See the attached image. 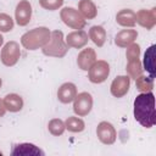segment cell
<instances>
[{
    "label": "cell",
    "mask_w": 156,
    "mask_h": 156,
    "mask_svg": "<svg viewBox=\"0 0 156 156\" xmlns=\"http://www.w3.org/2000/svg\"><path fill=\"white\" fill-rule=\"evenodd\" d=\"M134 118L145 128L154 127L156 122L155 96L151 91L139 94L134 100Z\"/></svg>",
    "instance_id": "obj_1"
},
{
    "label": "cell",
    "mask_w": 156,
    "mask_h": 156,
    "mask_svg": "<svg viewBox=\"0 0 156 156\" xmlns=\"http://www.w3.org/2000/svg\"><path fill=\"white\" fill-rule=\"evenodd\" d=\"M51 32L46 27H38L26 32L21 37V44L27 50H37L43 48L50 39Z\"/></svg>",
    "instance_id": "obj_2"
},
{
    "label": "cell",
    "mask_w": 156,
    "mask_h": 156,
    "mask_svg": "<svg viewBox=\"0 0 156 156\" xmlns=\"http://www.w3.org/2000/svg\"><path fill=\"white\" fill-rule=\"evenodd\" d=\"M43 54L51 57H63L67 51L68 46L63 39V33L61 30H54L50 34L49 41L41 48Z\"/></svg>",
    "instance_id": "obj_3"
},
{
    "label": "cell",
    "mask_w": 156,
    "mask_h": 156,
    "mask_svg": "<svg viewBox=\"0 0 156 156\" xmlns=\"http://www.w3.org/2000/svg\"><path fill=\"white\" fill-rule=\"evenodd\" d=\"M60 17L62 22L73 29H83L87 24L85 18L80 15V12L73 7H63L60 12Z\"/></svg>",
    "instance_id": "obj_4"
},
{
    "label": "cell",
    "mask_w": 156,
    "mask_h": 156,
    "mask_svg": "<svg viewBox=\"0 0 156 156\" xmlns=\"http://www.w3.org/2000/svg\"><path fill=\"white\" fill-rule=\"evenodd\" d=\"M20 57H21V49L17 41H9L1 49V54H0L1 62L7 67L15 66L18 62Z\"/></svg>",
    "instance_id": "obj_5"
},
{
    "label": "cell",
    "mask_w": 156,
    "mask_h": 156,
    "mask_svg": "<svg viewBox=\"0 0 156 156\" xmlns=\"http://www.w3.org/2000/svg\"><path fill=\"white\" fill-rule=\"evenodd\" d=\"M108 74H110V65L104 60H99V61H95L93 66L89 68L88 78L91 83L99 84L105 82Z\"/></svg>",
    "instance_id": "obj_6"
},
{
    "label": "cell",
    "mask_w": 156,
    "mask_h": 156,
    "mask_svg": "<svg viewBox=\"0 0 156 156\" xmlns=\"http://www.w3.org/2000/svg\"><path fill=\"white\" fill-rule=\"evenodd\" d=\"M93 108V96L88 91H83L76 95L73 100V111L77 116L84 117Z\"/></svg>",
    "instance_id": "obj_7"
},
{
    "label": "cell",
    "mask_w": 156,
    "mask_h": 156,
    "mask_svg": "<svg viewBox=\"0 0 156 156\" xmlns=\"http://www.w3.org/2000/svg\"><path fill=\"white\" fill-rule=\"evenodd\" d=\"M96 135L99 138V140L105 144V145H111L116 141V136H117V133H116V129L115 127L110 123V122H106V121H102L98 124V128H96Z\"/></svg>",
    "instance_id": "obj_8"
},
{
    "label": "cell",
    "mask_w": 156,
    "mask_h": 156,
    "mask_svg": "<svg viewBox=\"0 0 156 156\" xmlns=\"http://www.w3.org/2000/svg\"><path fill=\"white\" fill-rule=\"evenodd\" d=\"M32 18V5L27 0H21L15 10V20L16 23L21 27L27 26Z\"/></svg>",
    "instance_id": "obj_9"
},
{
    "label": "cell",
    "mask_w": 156,
    "mask_h": 156,
    "mask_svg": "<svg viewBox=\"0 0 156 156\" xmlns=\"http://www.w3.org/2000/svg\"><path fill=\"white\" fill-rule=\"evenodd\" d=\"M130 87V78L128 76H118L116 77L110 87V91L115 98H123Z\"/></svg>",
    "instance_id": "obj_10"
},
{
    "label": "cell",
    "mask_w": 156,
    "mask_h": 156,
    "mask_svg": "<svg viewBox=\"0 0 156 156\" xmlns=\"http://www.w3.org/2000/svg\"><path fill=\"white\" fill-rule=\"evenodd\" d=\"M88 40H89V35L83 29H78V30L68 33L66 39H65L67 46L68 48H74V49L84 48L88 44Z\"/></svg>",
    "instance_id": "obj_11"
},
{
    "label": "cell",
    "mask_w": 156,
    "mask_h": 156,
    "mask_svg": "<svg viewBox=\"0 0 156 156\" xmlns=\"http://www.w3.org/2000/svg\"><path fill=\"white\" fill-rule=\"evenodd\" d=\"M135 21L139 26L146 29L154 28L156 24V9L154 7L151 10H139L135 13Z\"/></svg>",
    "instance_id": "obj_12"
},
{
    "label": "cell",
    "mask_w": 156,
    "mask_h": 156,
    "mask_svg": "<svg viewBox=\"0 0 156 156\" xmlns=\"http://www.w3.org/2000/svg\"><path fill=\"white\" fill-rule=\"evenodd\" d=\"M96 61V52L91 48L83 49L77 57V65L82 71H89L93 63Z\"/></svg>",
    "instance_id": "obj_13"
},
{
    "label": "cell",
    "mask_w": 156,
    "mask_h": 156,
    "mask_svg": "<svg viewBox=\"0 0 156 156\" xmlns=\"http://www.w3.org/2000/svg\"><path fill=\"white\" fill-rule=\"evenodd\" d=\"M76 95H77V88L71 82L63 83L58 88V90H57V99L62 104H69V102H72L74 100Z\"/></svg>",
    "instance_id": "obj_14"
},
{
    "label": "cell",
    "mask_w": 156,
    "mask_h": 156,
    "mask_svg": "<svg viewBox=\"0 0 156 156\" xmlns=\"http://www.w3.org/2000/svg\"><path fill=\"white\" fill-rule=\"evenodd\" d=\"M136 38H138V32L135 29H123L119 33H117L115 38V43L119 48H127L130 44H133Z\"/></svg>",
    "instance_id": "obj_15"
},
{
    "label": "cell",
    "mask_w": 156,
    "mask_h": 156,
    "mask_svg": "<svg viewBox=\"0 0 156 156\" xmlns=\"http://www.w3.org/2000/svg\"><path fill=\"white\" fill-rule=\"evenodd\" d=\"M12 156H20V155H44V151L40 150L38 146H35L34 144H29V143H22V144H17L13 146L12 151H11Z\"/></svg>",
    "instance_id": "obj_16"
},
{
    "label": "cell",
    "mask_w": 156,
    "mask_h": 156,
    "mask_svg": "<svg viewBox=\"0 0 156 156\" xmlns=\"http://www.w3.org/2000/svg\"><path fill=\"white\" fill-rule=\"evenodd\" d=\"M116 22L122 26V27H134L136 21H135V12L130 9H123L117 12L116 15Z\"/></svg>",
    "instance_id": "obj_17"
},
{
    "label": "cell",
    "mask_w": 156,
    "mask_h": 156,
    "mask_svg": "<svg viewBox=\"0 0 156 156\" xmlns=\"http://www.w3.org/2000/svg\"><path fill=\"white\" fill-rule=\"evenodd\" d=\"M78 11L87 20H93L98 15L96 5L91 0H80L78 4Z\"/></svg>",
    "instance_id": "obj_18"
},
{
    "label": "cell",
    "mask_w": 156,
    "mask_h": 156,
    "mask_svg": "<svg viewBox=\"0 0 156 156\" xmlns=\"http://www.w3.org/2000/svg\"><path fill=\"white\" fill-rule=\"evenodd\" d=\"M4 104L7 111L10 112H18L23 107V99L18 94H7L4 98Z\"/></svg>",
    "instance_id": "obj_19"
},
{
    "label": "cell",
    "mask_w": 156,
    "mask_h": 156,
    "mask_svg": "<svg viewBox=\"0 0 156 156\" xmlns=\"http://www.w3.org/2000/svg\"><path fill=\"white\" fill-rule=\"evenodd\" d=\"M89 39L99 48H101L106 41V30L101 26H93L89 29Z\"/></svg>",
    "instance_id": "obj_20"
},
{
    "label": "cell",
    "mask_w": 156,
    "mask_h": 156,
    "mask_svg": "<svg viewBox=\"0 0 156 156\" xmlns=\"http://www.w3.org/2000/svg\"><path fill=\"white\" fill-rule=\"evenodd\" d=\"M155 45H151L144 55V68L150 73L151 78H155Z\"/></svg>",
    "instance_id": "obj_21"
},
{
    "label": "cell",
    "mask_w": 156,
    "mask_h": 156,
    "mask_svg": "<svg viewBox=\"0 0 156 156\" xmlns=\"http://www.w3.org/2000/svg\"><path fill=\"white\" fill-rule=\"evenodd\" d=\"M143 65L140 62L139 58H135V60H132V61H128V65L126 67V71H127V74L129 78H133V79H136L140 74H143Z\"/></svg>",
    "instance_id": "obj_22"
},
{
    "label": "cell",
    "mask_w": 156,
    "mask_h": 156,
    "mask_svg": "<svg viewBox=\"0 0 156 156\" xmlns=\"http://www.w3.org/2000/svg\"><path fill=\"white\" fill-rule=\"evenodd\" d=\"M135 85H136V89L139 91H141V93L151 91L154 89V78H151L150 76L146 77V76L140 74L135 79Z\"/></svg>",
    "instance_id": "obj_23"
},
{
    "label": "cell",
    "mask_w": 156,
    "mask_h": 156,
    "mask_svg": "<svg viewBox=\"0 0 156 156\" xmlns=\"http://www.w3.org/2000/svg\"><path fill=\"white\" fill-rule=\"evenodd\" d=\"M65 126H66V129L72 133H79L85 128V123L83 122V119L78 117H68L65 122Z\"/></svg>",
    "instance_id": "obj_24"
},
{
    "label": "cell",
    "mask_w": 156,
    "mask_h": 156,
    "mask_svg": "<svg viewBox=\"0 0 156 156\" xmlns=\"http://www.w3.org/2000/svg\"><path fill=\"white\" fill-rule=\"evenodd\" d=\"M48 129H49V132H50L52 135L58 136V135H61V134L65 132L66 126H65V122H63L62 119H60V118H54V119H51V121L48 123Z\"/></svg>",
    "instance_id": "obj_25"
},
{
    "label": "cell",
    "mask_w": 156,
    "mask_h": 156,
    "mask_svg": "<svg viewBox=\"0 0 156 156\" xmlns=\"http://www.w3.org/2000/svg\"><path fill=\"white\" fill-rule=\"evenodd\" d=\"M13 29V20L7 13H0V32L7 33Z\"/></svg>",
    "instance_id": "obj_26"
},
{
    "label": "cell",
    "mask_w": 156,
    "mask_h": 156,
    "mask_svg": "<svg viewBox=\"0 0 156 156\" xmlns=\"http://www.w3.org/2000/svg\"><path fill=\"white\" fill-rule=\"evenodd\" d=\"M39 4L45 10L55 11V10H58L62 6L63 0H39Z\"/></svg>",
    "instance_id": "obj_27"
},
{
    "label": "cell",
    "mask_w": 156,
    "mask_h": 156,
    "mask_svg": "<svg viewBox=\"0 0 156 156\" xmlns=\"http://www.w3.org/2000/svg\"><path fill=\"white\" fill-rule=\"evenodd\" d=\"M140 55V45L139 44H130L129 46H127V51H126V57L128 61L139 58Z\"/></svg>",
    "instance_id": "obj_28"
},
{
    "label": "cell",
    "mask_w": 156,
    "mask_h": 156,
    "mask_svg": "<svg viewBox=\"0 0 156 156\" xmlns=\"http://www.w3.org/2000/svg\"><path fill=\"white\" fill-rule=\"evenodd\" d=\"M6 107H5V104H4V100L0 99V117H2L5 113H6Z\"/></svg>",
    "instance_id": "obj_29"
},
{
    "label": "cell",
    "mask_w": 156,
    "mask_h": 156,
    "mask_svg": "<svg viewBox=\"0 0 156 156\" xmlns=\"http://www.w3.org/2000/svg\"><path fill=\"white\" fill-rule=\"evenodd\" d=\"M4 44V37L0 34V48H1V45Z\"/></svg>",
    "instance_id": "obj_30"
},
{
    "label": "cell",
    "mask_w": 156,
    "mask_h": 156,
    "mask_svg": "<svg viewBox=\"0 0 156 156\" xmlns=\"http://www.w3.org/2000/svg\"><path fill=\"white\" fill-rule=\"evenodd\" d=\"M1 85H2V80H1V78H0V88H1Z\"/></svg>",
    "instance_id": "obj_31"
},
{
    "label": "cell",
    "mask_w": 156,
    "mask_h": 156,
    "mask_svg": "<svg viewBox=\"0 0 156 156\" xmlns=\"http://www.w3.org/2000/svg\"><path fill=\"white\" fill-rule=\"evenodd\" d=\"M0 155H2V152H1V151H0Z\"/></svg>",
    "instance_id": "obj_32"
}]
</instances>
